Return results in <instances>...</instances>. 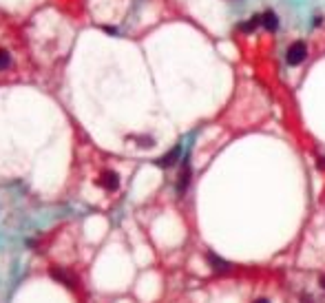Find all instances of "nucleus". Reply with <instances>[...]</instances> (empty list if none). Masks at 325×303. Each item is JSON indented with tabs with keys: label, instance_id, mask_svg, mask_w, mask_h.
<instances>
[{
	"label": "nucleus",
	"instance_id": "6e6552de",
	"mask_svg": "<svg viewBox=\"0 0 325 303\" xmlns=\"http://www.w3.org/2000/svg\"><path fill=\"white\" fill-rule=\"evenodd\" d=\"M11 64V56L7 49H0V71H5Z\"/></svg>",
	"mask_w": 325,
	"mask_h": 303
},
{
	"label": "nucleus",
	"instance_id": "9b49d317",
	"mask_svg": "<svg viewBox=\"0 0 325 303\" xmlns=\"http://www.w3.org/2000/svg\"><path fill=\"white\" fill-rule=\"evenodd\" d=\"M318 288L325 292V275H318Z\"/></svg>",
	"mask_w": 325,
	"mask_h": 303
},
{
	"label": "nucleus",
	"instance_id": "f03ea898",
	"mask_svg": "<svg viewBox=\"0 0 325 303\" xmlns=\"http://www.w3.org/2000/svg\"><path fill=\"white\" fill-rule=\"evenodd\" d=\"M206 261L212 268V272H217V275H228V272H232V263L226 261V259H222L219 254H214V252L206 254Z\"/></svg>",
	"mask_w": 325,
	"mask_h": 303
},
{
	"label": "nucleus",
	"instance_id": "39448f33",
	"mask_svg": "<svg viewBox=\"0 0 325 303\" xmlns=\"http://www.w3.org/2000/svg\"><path fill=\"white\" fill-rule=\"evenodd\" d=\"M179 155H182V146H175L173 150H168V153L164 155V157H159V160H157V166H159V168H170L177 160H179Z\"/></svg>",
	"mask_w": 325,
	"mask_h": 303
},
{
	"label": "nucleus",
	"instance_id": "f257e3e1",
	"mask_svg": "<svg viewBox=\"0 0 325 303\" xmlns=\"http://www.w3.org/2000/svg\"><path fill=\"white\" fill-rule=\"evenodd\" d=\"M305 56H308V47H305V42L297 40L294 45H290V49L285 53V60L290 66H299L305 60Z\"/></svg>",
	"mask_w": 325,
	"mask_h": 303
},
{
	"label": "nucleus",
	"instance_id": "f8f14e48",
	"mask_svg": "<svg viewBox=\"0 0 325 303\" xmlns=\"http://www.w3.org/2000/svg\"><path fill=\"white\" fill-rule=\"evenodd\" d=\"M252 303H270V301H268V299H263V296H261V299H255Z\"/></svg>",
	"mask_w": 325,
	"mask_h": 303
},
{
	"label": "nucleus",
	"instance_id": "1a4fd4ad",
	"mask_svg": "<svg viewBox=\"0 0 325 303\" xmlns=\"http://www.w3.org/2000/svg\"><path fill=\"white\" fill-rule=\"evenodd\" d=\"M299 301H301V303H316L314 296H312L310 292H301V294H299Z\"/></svg>",
	"mask_w": 325,
	"mask_h": 303
},
{
	"label": "nucleus",
	"instance_id": "9d476101",
	"mask_svg": "<svg viewBox=\"0 0 325 303\" xmlns=\"http://www.w3.org/2000/svg\"><path fill=\"white\" fill-rule=\"evenodd\" d=\"M135 139V142H137V144H142V146H153V139L151 137H133Z\"/></svg>",
	"mask_w": 325,
	"mask_h": 303
},
{
	"label": "nucleus",
	"instance_id": "423d86ee",
	"mask_svg": "<svg viewBox=\"0 0 325 303\" xmlns=\"http://www.w3.org/2000/svg\"><path fill=\"white\" fill-rule=\"evenodd\" d=\"M51 277L56 279V281H60L62 286H66V288H76V279L71 277V272H64V270H51Z\"/></svg>",
	"mask_w": 325,
	"mask_h": 303
},
{
	"label": "nucleus",
	"instance_id": "0eeeda50",
	"mask_svg": "<svg viewBox=\"0 0 325 303\" xmlns=\"http://www.w3.org/2000/svg\"><path fill=\"white\" fill-rule=\"evenodd\" d=\"M261 25L268 29V31H274V29L279 27V18L277 14H272V11H266V14H261Z\"/></svg>",
	"mask_w": 325,
	"mask_h": 303
},
{
	"label": "nucleus",
	"instance_id": "20e7f679",
	"mask_svg": "<svg viewBox=\"0 0 325 303\" xmlns=\"http://www.w3.org/2000/svg\"><path fill=\"white\" fill-rule=\"evenodd\" d=\"M188 184H191V166H188V160H184L179 179H177V195H184L188 191Z\"/></svg>",
	"mask_w": 325,
	"mask_h": 303
},
{
	"label": "nucleus",
	"instance_id": "7ed1b4c3",
	"mask_svg": "<svg viewBox=\"0 0 325 303\" xmlns=\"http://www.w3.org/2000/svg\"><path fill=\"white\" fill-rule=\"evenodd\" d=\"M97 186H102V188H106V191H118L120 188V175L115 171H104L102 177L97 179Z\"/></svg>",
	"mask_w": 325,
	"mask_h": 303
}]
</instances>
